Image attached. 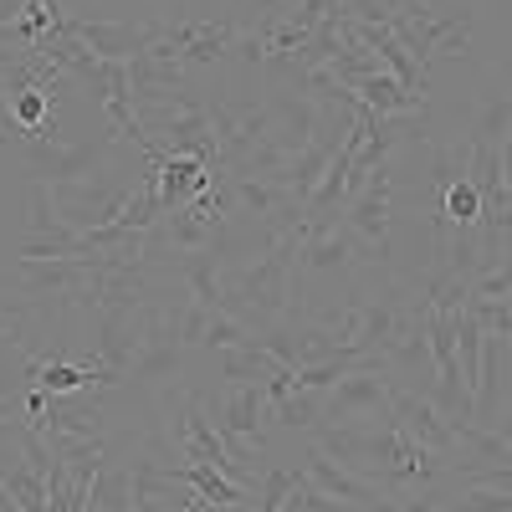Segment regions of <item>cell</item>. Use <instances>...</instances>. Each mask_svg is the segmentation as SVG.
Listing matches in <instances>:
<instances>
[{
	"label": "cell",
	"mask_w": 512,
	"mask_h": 512,
	"mask_svg": "<svg viewBox=\"0 0 512 512\" xmlns=\"http://www.w3.org/2000/svg\"><path fill=\"white\" fill-rule=\"evenodd\" d=\"M303 221L292 231H282L277 241H267V251L256 256V267H246L236 282H231V313L262 338L267 328L287 323L292 313V287H297V256H303Z\"/></svg>",
	"instance_id": "obj_1"
},
{
	"label": "cell",
	"mask_w": 512,
	"mask_h": 512,
	"mask_svg": "<svg viewBox=\"0 0 512 512\" xmlns=\"http://www.w3.org/2000/svg\"><path fill=\"white\" fill-rule=\"evenodd\" d=\"M384 21L405 36V47L425 72L441 57H461L472 41V16L456 6H436V0H384Z\"/></svg>",
	"instance_id": "obj_2"
},
{
	"label": "cell",
	"mask_w": 512,
	"mask_h": 512,
	"mask_svg": "<svg viewBox=\"0 0 512 512\" xmlns=\"http://www.w3.org/2000/svg\"><path fill=\"white\" fill-rule=\"evenodd\" d=\"M390 221H395V169H390V159H384L379 169H369L364 185H359V190L349 195V205H344V226H349L354 241L364 246V262L379 267V272H390V256H395V246H390Z\"/></svg>",
	"instance_id": "obj_3"
},
{
	"label": "cell",
	"mask_w": 512,
	"mask_h": 512,
	"mask_svg": "<svg viewBox=\"0 0 512 512\" xmlns=\"http://www.w3.org/2000/svg\"><path fill=\"white\" fill-rule=\"evenodd\" d=\"M210 113V134L221 149V175H246L251 159L267 149V139L277 134V108L267 103H205Z\"/></svg>",
	"instance_id": "obj_4"
},
{
	"label": "cell",
	"mask_w": 512,
	"mask_h": 512,
	"mask_svg": "<svg viewBox=\"0 0 512 512\" xmlns=\"http://www.w3.org/2000/svg\"><path fill=\"white\" fill-rule=\"evenodd\" d=\"M395 390L400 379L390 369H349L323 390V425H359V420H395Z\"/></svg>",
	"instance_id": "obj_5"
},
{
	"label": "cell",
	"mask_w": 512,
	"mask_h": 512,
	"mask_svg": "<svg viewBox=\"0 0 512 512\" xmlns=\"http://www.w3.org/2000/svg\"><path fill=\"white\" fill-rule=\"evenodd\" d=\"M297 477H303L313 492L333 497V502H349V507H369V512H395L405 502V492H390V487H379L369 477H359L354 466H344L338 456H328L318 441L308 446L303 466H297Z\"/></svg>",
	"instance_id": "obj_6"
},
{
	"label": "cell",
	"mask_w": 512,
	"mask_h": 512,
	"mask_svg": "<svg viewBox=\"0 0 512 512\" xmlns=\"http://www.w3.org/2000/svg\"><path fill=\"white\" fill-rule=\"evenodd\" d=\"M236 41H241V26H236L231 16H221V21L159 26V36H154L149 52H159V57H169V62H180V67L190 72V67H216V62L236 47Z\"/></svg>",
	"instance_id": "obj_7"
},
{
	"label": "cell",
	"mask_w": 512,
	"mask_h": 512,
	"mask_svg": "<svg viewBox=\"0 0 512 512\" xmlns=\"http://www.w3.org/2000/svg\"><path fill=\"white\" fill-rule=\"evenodd\" d=\"M267 410H272V400H267L262 384H226L216 410H210V420H216L221 441L241 461H251L256 451H262V420H267Z\"/></svg>",
	"instance_id": "obj_8"
},
{
	"label": "cell",
	"mask_w": 512,
	"mask_h": 512,
	"mask_svg": "<svg viewBox=\"0 0 512 512\" xmlns=\"http://www.w3.org/2000/svg\"><path fill=\"white\" fill-rule=\"evenodd\" d=\"M26 154V169L41 180V185H52V190H72V185H88V180H98L93 169H103V159H108V139H98V144H26L21 149Z\"/></svg>",
	"instance_id": "obj_9"
},
{
	"label": "cell",
	"mask_w": 512,
	"mask_h": 512,
	"mask_svg": "<svg viewBox=\"0 0 512 512\" xmlns=\"http://www.w3.org/2000/svg\"><path fill=\"white\" fill-rule=\"evenodd\" d=\"M21 384H36L47 395H88V390H118L113 374L98 364V359H62V354H31L26 349V369H21Z\"/></svg>",
	"instance_id": "obj_10"
},
{
	"label": "cell",
	"mask_w": 512,
	"mask_h": 512,
	"mask_svg": "<svg viewBox=\"0 0 512 512\" xmlns=\"http://www.w3.org/2000/svg\"><path fill=\"white\" fill-rule=\"evenodd\" d=\"M395 420H400L405 431H410L425 451H431L436 461H441V456H456L461 425L436 405V395H420V390H405V384H400V390H395Z\"/></svg>",
	"instance_id": "obj_11"
},
{
	"label": "cell",
	"mask_w": 512,
	"mask_h": 512,
	"mask_svg": "<svg viewBox=\"0 0 512 512\" xmlns=\"http://www.w3.org/2000/svg\"><path fill=\"white\" fill-rule=\"evenodd\" d=\"M72 36L98 62H134L154 47L159 26H144V21H72Z\"/></svg>",
	"instance_id": "obj_12"
},
{
	"label": "cell",
	"mask_w": 512,
	"mask_h": 512,
	"mask_svg": "<svg viewBox=\"0 0 512 512\" xmlns=\"http://www.w3.org/2000/svg\"><path fill=\"white\" fill-rule=\"evenodd\" d=\"M231 246H200V251H180L175 256V277L185 287V297L195 308H226L231 313V282L221 277V256Z\"/></svg>",
	"instance_id": "obj_13"
},
{
	"label": "cell",
	"mask_w": 512,
	"mask_h": 512,
	"mask_svg": "<svg viewBox=\"0 0 512 512\" xmlns=\"http://www.w3.org/2000/svg\"><path fill=\"white\" fill-rule=\"evenodd\" d=\"M154 477L164 487H190L200 502L210 507H221V512H241L246 507V487L231 482L221 466H210V461H185V466H154Z\"/></svg>",
	"instance_id": "obj_14"
},
{
	"label": "cell",
	"mask_w": 512,
	"mask_h": 512,
	"mask_svg": "<svg viewBox=\"0 0 512 512\" xmlns=\"http://www.w3.org/2000/svg\"><path fill=\"white\" fill-rule=\"evenodd\" d=\"M272 410H277V420L287 425V431H318L323 425V390H292V395H282V400H272Z\"/></svg>",
	"instance_id": "obj_15"
},
{
	"label": "cell",
	"mask_w": 512,
	"mask_h": 512,
	"mask_svg": "<svg viewBox=\"0 0 512 512\" xmlns=\"http://www.w3.org/2000/svg\"><path fill=\"white\" fill-rule=\"evenodd\" d=\"M159 6H169V0H159Z\"/></svg>",
	"instance_id": "obj_16"
},
{
	"label": "cell",
	"mask_w": 512,
	"mask_h": 512,
	"mask_svg": "<svg viewBox=\"0 0 512 512\" xmlns=\"http://www.w3.org/2000/svg\"><path fill=\"white\" fill-rule=\"evenodd\" d=\"M507 344H512V338H507Z\"/></svg>",
	"instance_id": "obj_17"
}]
</instances>
